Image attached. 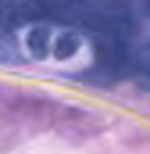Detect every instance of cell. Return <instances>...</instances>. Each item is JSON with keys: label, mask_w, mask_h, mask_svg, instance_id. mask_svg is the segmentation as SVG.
<instances>
[{"label": "cell", "mask_w": 150, "mask_h": 154, "mask_svg": "<svg viewBox=\"0 0 150 154\" xmlns=\"http://www.w3.org/2000/svg\"><path fill=\"white\" fill-rule=\"evenodd\" d=\"M25 47H29L32 57H46V54L54 50V32H50V25H46V22H32V29H29V36H25Z\"/></svg>", "instance_id": "1"}, {"label": "cell", "mask_w": 150, "mask_h": 154, "mask_svg": "<svg viewBox=\"0 0 150 154\" xmlns=\"http://www.w3.org/2000/svg\"><path fill=\"white\" fill-rule=\"evenodd\" d=\"M79 43H82L79 32H75V29H64L61 36L54 39V50H50V54H54V57H72L75 50H79Z\"/></svg>", "instance_id": "2"}, {"label": "cell", "mask_w": 150, "mask_h": 154, "mask_svg": "<svg viewBox=\"0 0 150 154\" xmlns=\"http://www.w3.org/2000/svg\"><path fill=\"white\" fill-rule=\"evenodd\" d=\"M136 4H140V11H143V14H150V0H136Z\"/></svg>", "instance_id": "5"}, {"label": "cell", "mask_w": 150, "mask_h": 154, "mask_svg": "<svg viewBox=\"0 0 150 154\" xmlns=\"http://www.w3.org/2000/svg\"><path fill=\"white\" fill-rule=\"evenodd\" d=\"M136 79L150 90V50H143V54H140V61H136Z\"/></svg>", "instance_id": "4"}, {"label": "cell", "mask_w": 150, "mask_h": 154, "mask_svg": "<svg viewBox=\"0 0 150 154\" xmlns=\"http://www.w3.org/2000/svg\"><path fill=\"white\" fill-rule=\"evenodd\" d=\"M11 61H18V47H14L11 36L0 32V65H11Z\"/></svg>", "instance_id": "3"}]
</instances>
